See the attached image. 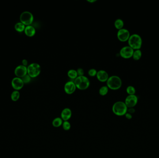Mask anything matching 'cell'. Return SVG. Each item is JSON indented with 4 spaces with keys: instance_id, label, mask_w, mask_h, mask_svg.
Instances as JSON below:
<instances>
[{
    "instance_id": "cell-1",
    "label": "cell",
    "mask_w": 159,
    "mask_h": 158,
    "mask_svg": "<svg viewBox=\"0 0 159 158\" xmlns=\"http://www.w3.org/2000/svg\"><path fill=\"white\" fill-rule=\"evenodd\" d=\"M128 108L122 101H118L112 106V111L116 116H124L128 112Z\"/></svg>"
},
{
    "instance_id": "cell-2",
    "label": "cell",
    "mask_w": 159,
    "mask_h": 158,
    "mask_svg": "<svg viewBox=\"0 0 159 158\" xmlns=\"http://www.w3.org/2000/svg\"><path fill=\"white\" fill-rule=\"evenodd\" d=\"M106 83L107 86L111 90H119L122 87V79L116 75L110 77Z\"/></svg>"
},
{
    "instance_id": "cell-3",
    "label": "cell",
    "mask_w": 159,
    "mask_h": 158,
    "mask_svg": "<svg viewBox=\"0 0 159 158\" xmlns=\"http://www.w3.org/2000/svg\"><path fill=\"white\" fill-rule=\"evenodd\" d=\"M73 82L75 83L76 88L81 91L88 89L90 84L89 79L84 75L78 76V77L74 80Z\"/></svg>"
},
{
    "instance_id": "cell-4",
    "label": "cell",
    "mask_w": 159,
    "mask_h": 158,
    "mask_svg": "<svg viewBox=\"0 0 159 158\" xmlns=\"http://www.w3.org/2000/svg\"><path fill=\"white\" fill-rule=\"evenodd\" d=\"M129 46L134 49H140L142 44V40L140 35L134 34L130 35L128 40Z\"/></svg>"
},
{
    "instance_id": "cell-5",
    "label": "cell",
    "mask_w": 159,
    "mask_h": 158,
    "mask_svg": "<svg viewBox=\"0 0 159 158\" xmlns=\"http://www.w3.org/2000/svg\"><path fill=\"white\" fill-rule=\"evenodd\" d=\"M27 74L31 77H35L40 75L41 71L40 65L36 63H33L29 65L27 68Z\"/></svg>"
},
{
    "instance_id": "cell-6",
    "label": "cell",
    "mask_w": 159,
    "mask_h": 158,
    "mask_svg": "<svg viewBox=\"0 0 159 158\" xmlns=\"http://www.w3.org/2000/svg\"><path fill=\"white\" fill-rule=\"evenodd\" d=\"M20 20L24 25L29 26L32 23L34 16L30 12L24 11L20 15Z\"/></svg>"
},
{
    "instance_id": "cell-7",
    "label": "cell",
    "mask_w": 159,
    "mask_h": 158,
    "mask_svg": "<svg viewBox=\"0 0 159 158\" xmlns=\"http://www.w3.org/2000/svg\"><path fill=\"white\" fill-rule=\"evenodd\" d=\"M117 38L118 40L121 42H126L128 41L130 34V32L128 29L125 28H122L119 30L117 32Z\"/></svg>"
},
{
    "instance_id": "cell-8",
    "label": "cell",
    "mask_w": 159,
    "mask_h": 158,
    "mask_svg": "<svg viewBox=\"0 0 159 158\" xmlns=\"http://www.w3.org/2000/svg\"><path fill=\"white\" fill-rule=\"evenodd\" d=\"M134 50L129 46H125L121 48L120 54L124 59H129L133 56Z\"/></svg>"
},
{
    "instance_id": "cell-9",
    "label": "cell",
    "mask_w": 159,
    "mask_h": 158,
    "mask_svg": "<svg viewBox=\"0 0 159 158\" xmlns=\"http://www.w3.org/2000/svg\"><path fill=\"white\" fill-rule=\"evenodd\" d=\"M138 101V97L136 95H128L126 98L124 102L128 108H131L136 106Z\"/></svg>"
},
{
    "instance_id": "cell-10",
    "label": "cell",
    "mask_w": 159,
    "mask_h": 158,
    "mask_svg": "<svg viewBox=\"0 0 159 158\" xmlns=\"http://www.w3.org/2000/svg\"><path fill=\"white\" fill-rule=\"evenodd\" d=\"M76 87L73 81H69L66 83L64 87V90L66 94L71 95L75 91Z\"/></svg>"
},
{
    "instance_id": "cell-11",
    "label": "cell",
    "mask_w": 159,
    "mask_h": 158,
    "mask_svg": "<svg viewBox=\"0 0 159 158\" xmlns=\"http://www.w3.org/2000/svg\"><path fill=\"white\" fill-rule=\"evenodd\" d=\"M15 73L18 77H22L27 74V70L26 66L20 65L15 68Z\"/></svg>"
},
{
    "instance_id": "cell-12",
    "label": "cell",
    "mask_w": 159,
    "mask_h": 158,
    "mask_svg": "<svg viewBox=\"0 0 159 158\" xmlns=\"http://www.w3.org/2000/svg\"><path fill=\"white\" fill-rule=\"evenodd\" d=\"M96 77L100 82L102 83L106 82L109 78V76L107 71L102 70L97 71Z\"/></svg>"
},
{
    "instance_id": "cell-13",
    "label": "cell",
    "mask_w": 159,
    "mask_h": 158,
    "mask_svg": "<svg viewBox=\"0 0 159 158\" xmlns=\"http://www.w3.org/2000/svg\"><path fill=\"white\" fill-rule=\"evenodd\" d=\"M12 85L15 90H20L23 88L24 85V83L21 78L19 77H14L12 80Z\"/></svg>"
},
{
    "instance_id": "cell-14",
    "label": "cell",
    "mask_w": 159,
    "mask_h": 158,
    "mask_svg": "<svg viewBox=\"0 0 159 158\" xmlns=\"http://www.w3.org/2000/svg\"><path fill=\"white\" fill-rule=\"evenodd\" d=\"M72 111L68 108H64L61 112V118L63 121H68L72 116Z\"/></svg>"
},
{
    "instance_id": "cell-15",
    "label": "cell",
    "mask_w": 159,
    "mask_h": 158,
    "mask_svg": "<svg viewBox=\"0 0 159 158\" xmlns=\"http://www.w3.org/2000/svg\"><path fill=\"white\" fill-rule=\"evenodd\" d=\"M24 32H25V34L27 36L32 37V36H34L35 34L36 30L34 26L31 25H29L25 27Z\"/></svg>"
},
{
    "instance_id": "cell-16",
    "label": "cell",
    "mask_w": 159,
    "mask_h": 158,
    "mask_svg": "<svg viewBox=\"0 0 159 158\" xmlns=\"http://www.w3.org/2000/svg\"><path fill=\"white\" fill-rule=\"evenodd\" d=\"M63 121L61 117H56L53 120L52 124L55 128H58L62 126Z\"/></svg>"
},
{
    "instance_id": "cell-17",
    "label": "cell",
    "mask_w": 159,
    "mask_h": 158,
    "mask_svg": "<svg viewBox=\"0 0 159 158\" xmlns=\"http://www.w3.org/2000/svg\"><path fill=\"white\" fill-rule=\"evenodd\" d=\"M114 25L115 28L119 30L123 28L124 23L123 20L121 19H117L114 21Z\"/></svg>"
},
{
    "instance_id": "cell-18",
    "label": "cell",
    "mask_w": 159,
    "mask_h": 158,
    "mask_svg": "<svg viewBox=\"0 0 159 158\" xmlns=\"http://www.w3.org/2000/svg\"><path fill=\"white\" fill-rule=\"evenodd\" d=\"M67 75L70 79L73 80L75 79L78 76L77 74L76 70H74V69H71V70H69L67 71Z\"/></svg>"
},
{
    "instance_id": "cell-19",
    "label": "cell",
    "mask_w": 159,
    "mask_h": 158,
    "mask_svg": "<svg viewBox=\"0 0 159 158\" xmlns=\"http://www.w3.org/2000/svg\"><path fill=\"white\" fill-rule=\"evenodd\" d=\"M142 56V52L141 50L140 49H137V50H135V51L134 52L132 57L134 60H138L140 59Z\"/></svg>"
},
{
    "instance_id": "cell-20",
    "label": "cell",
    "mask_w": 159,
    "mask_h": 158,
    "mask_svg": "<svg viewBox=\"0 0 159 158\" xmlns=\"http://www.w3.org/2000/svg\"><path fill=\"white\" fill-rule=\"evenodd\" d=\"M15 30L17 31L18 32H21L23 31L24 30H25V26L24 24H23V23L21 22H18L16 23L15 26Z\"/></svg>"
},
{
    "instance_id": "cell-21",
    "label": "cell",
    "mask_w": 159,
    "mask_h": 158,
    "mask_svg": "<svg viewBox=\"0 0 159 158\" xmlns=\"http://www.w3.org/2000/svg\"><path fill=\"white\" fill-rule=\"evenodd\" d=\"M109 88L107 86H103L101 87L99 91L100 95L102 96H106L108 93Z\"/></svg>"
},
{
    "instance_id": "cell-22",
    "label": "cell",
    "mask_w": 159,
    "mask_h": 158,
    "mask_svg": "<svg viewBox=\"0 0 159 158\" xmlns=\"http://www.w3.org/2000/svg\"><path fill=\"white\" fill-rule=\"evenodd\" d=\"M20 92L16 90L12 93L11 95V98L13 101H17L19 99L20 97Z\"/></svg>"
},
{
    "instance_id": "cell-23",
    "label": "cell",
    "mask_w": 159,
    "mask_h": 158,
    "mask_svg": "<svg viewBox=\"0 0 159 158\" xmlns=\"http://www.w3.org/2000/svg\"><path fill=\"white\" fill-rule=\"evenodd\" d=\"M126 91L127 93L128 94V95H135L136 93V89L134 86L132 85H129L127 87L126 89Z\"/></svg>"
},
{
    "instance_id": "cell-24",
    "label": "cell",
    "mask_w": 159,
    "mask_h": 158,
    "mask_svg": "<svg viewBox=\"0 0 159 158\" xmlns=\"http://www.w3.org/2000/svg\"><path fill=\"white\" fill-rule=\"evenodd\" d=\"M62 126L64 130L68 131L71 128V124L68 121H64Z\"/></svg>"
},
{
    "instance_id": "cell-25",
    "label": "cell",
    "mask_w": 159,
    "mask_h": 158,
    "mask_svg": "<svg viewBox=\"0 0 159 158\" xmlns=\"http://www.w3.org/2000/svg\"><path fill=\"white\" fill-rule=\"evenodd\" d=\"M21 79L24 83H28L31 81V77H30L29 74H26L25 76H23V77H21Z\"/></svg>"
},
{
    "instance_id": "cell-26",
    "label": "cell",
    "mask_w": 159,
    "mask_h": 158,
    "mask_svg": "<svg viewBox=\"0 0 159 158\" xmlns=\"http://www.w3.org/2000/svg\"><path fill=\"white\" fill-rule=\"evenodd\" d=\"M97 71L95 69H91L88 71V74L90 77H94L96 76Z\"/></svg>"
},
{
    "instance_id": "cell-27",
    "label": "cell",
    "mask_w": 159,
    "mask_h": 158,
    "mask_svg": "<svg viewBox=\"0 0 159 158\" xmlns=\"http://www.w3.org/2000/svg\"><path fill=\"white\" fill-rule=\"evenodd\" d=\"M76 71H77L78 76H84V70L83 69L79 68L78 69L76 70Z\"/></svg>"
},
{
    "instance_id": "cell-28",
    "label": "cell",
    "mask_w": 159,
    "mask_h": 158,
    "mask_svg": "<svg viewBox=\"0 0 159 158\" xmlns=\"http://www.w3.org/2000/svg\"><path fill=\"white\" fill-rule=\"evenodd\" d=\"M128 113L131 114H132L134 113L135 112V110L134 108H128Z\"/></svg>"
},
{
    "instance_id": "cell-29",
    "label": "cell",
    "mask_w": 159,
    "mask_h": 158,
    "mask_svg": "<svg viewBox=\"0 0 159 158\" xmlns=\"http://www.w3.org/2000/svg\"><path fill=\"white\" fill-rule=\"evenodd\" d=\"M125 117L126 118L128 119H132V114H131L128 113L127 112V113L125 115Z\"/></svg>"
},
{
    "instance_id": "cell-30",
    "label": "cell",
    "mask_w": 159,
    "mask_h": 158,
    "mask_svg": "<svg viewBox=\"0 0 159 158\" xmlns=\"http://www.w3.org/2000/svg\"><path fill=\"white\" fill-rule=\"evenodd\" d=\"M27 59H23V61H22V63H23V65H24V66H26L27 65Z\"/></svg>"
},
{
    "instance_id": "cell-31",
    "label": "cell",
    "mask_w": 159,
    "mask_h": 158,
    "mask_svg": "<svg viewBox=\"0 0 159 158\" xmlns=\"http://www.w3.org/2000/svg\"><path fill=\"white\" fill-rule=\"evenodd\" d=\"M88 3H95L96 1V0H88L87 1Z\"/></svg>"
}]
</instances>
